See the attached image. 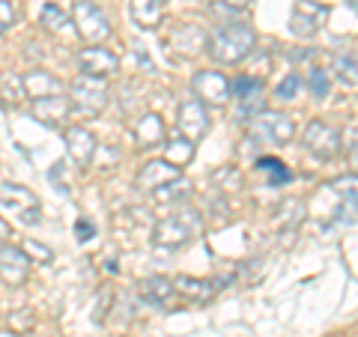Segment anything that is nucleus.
Masks as SVG:
<instances>
[{"instance_id":"nucleus-18","label":"nucleus","mask_w":358,"mask_h":337,"mask_svg":"<svg viewBox=\"0 0 358 337\" xmlns=\"http://www.w3.org/2000/svg\"><path fill=\"white\" fill-rule=\"evenodd\" d=\"M21 84H24V93L30 99H42V96H54V93H63V84L60 78L48 72V69H30L21 75Z\"/></svg>"},{"instance_id":"nucleus-1","label":"nucleus","mask_w":358,"mask_h":337,"mask_svg":"<svg viewBox=\"0 0 358 337\" xmlns=\"http://www.w3.org/2000/svg\"><path fill=\"white\" fill-rule=\"evenodd\" d=\"M257 33L245 21H221L206 36V54L221 66H236L254 51Z\"/></svg>"},{"instance_id":"nucleus-41","label":"nucleus","mask_w":358,"mask_h":337,"mask_svg":"<svg viewBox=\"0 0 358 337\" xmlns=\"http://www.w3.org/2000/svg\"><path fill=\"white\" fill-rule=\"evenodd\" d=\"M9 239H13V227H9V224L0 218V245H6Z\"/></svg>"},{"instance_id":"nucleus-39","label":"nucleus","mask_w":358,"mask_h":337,"mask_svg":"<svg viewBox=\"0 0 358 337\" xmlns=\"http://www.w3.org/2000/svg\"><path fill=\"white\" fill-rule=\"evenodd\" d=\"M254 84H260V81H257V78H251V75H239V78H233V81H230V93L239 99V96L248 93Z\"/></svg>"},{"instance_id":"nucleus-12","label":"nucleus","mask_w":358,"mask_h":337,"mask_svg":"<svg viewBox=\"0 0 358 337\" xmlns=\"http://www.w3.org/2000/svg\"><path fill=\"white\" fill-rule=\"evenodd\" d=\"M176 179H182V167H176V164L164 162V159H152L138 171L134 185H138L141 191H155V188H162L167 182H176Z\"/></svg>"},{"instance_id":"nucleus-29","label":"nucleus","mask_w":358,"mask_h":337,"mask_svg":"<svg viewBox=\"0 0 358 337\" xmlns=\"http://www.w3.org/2000/svg\"><path fill=\"white\" fill-rule=\"evenodd\" d=\"M185 191H188V182H185V179H176V182H167L162 188L150 191V194H152L155 203H176L179 197H185Z\"/></svg>"},{"instance_id":"nucleus-40","label":"nucleus","mask_w":358,"mask_h":337,"mask_svg":"<svg viewBox=\"0 0 358 337\" xmlns=\"http://www.w3.org/2000/svg\"><path fill=\"white\" fill-rule=\"evenodd\" d=\"M75 233H78V239L81 242H90L96 236V227H93V221H87V218H78L75 221Z\"/></svg>"},{"instance_id":"nucleus-8","label":"nucleus","mask_w":358,"mask_h":337,"mask_svg":"<svg viewBox=\"0 0 358 337\" xmlns=\"http://www.w3.org/2000/svg\"><path fill=\"white\" fill-rule=\"evenodd\" d=\"M192 89L194 96L200 99L203 105H227L233 93H230V78L224 72H215V69H206V72H197L194 81H192Z\"/></svg>"},{"instance_id":"nucleus-4","label":"nucleus","mask_w":358,"mask_h":337,"mask_svg":"<svg viewBox=\"0 0 358 337\" xmlns=\"http://www.w3.org/2000/svg\"><path fill=\"white\" fill-rule=\"evenodd\" d=\"M251 122V141L266 147H289L296 138V122L281 110H263Z\"/></svg>"},{"instance_id":"nucleus-36","label":"nucleus","mask_w":358,"mask_h":337,"mask_svg":"<svg viewBox=\"0 0 358 337\" xmlns=\"http://www.w3.org/2000/svg\"><path fill=\"white\" fill-rule=\"evenodd\" d=\"M331 188H338V194H341V197H352V200H358V173L334 179Z\"/></svg>"},{"instance_id":"nucleus-43","label":"nucleus","mask_w":358,"mask_h":337,"mask_svg":"<svg viewBox=\"0 0 358 337\" xmlns=\"http://www.w3.org/2000/svg\"><path fill=\"white\" fill-rule=\"evenodd\" d=\"M215 3H227V6H236V9H245L248 0H215Z\"/></svg>"},{"instance_id":"nucleus-2","label":"nucleus","mask_w":358,"mask_h":337,"mask_svg":"<svg viewBox=\"0 0 358 337\" xmlns=\"http://www.w3.org/2000/svg\"><path fill=\"white\" fill-rule=\"evenodd\" d=\"M200 233H203V215H200L197 209H192V206H182L176 215H167L162 221H155L152 242L159 245V248L173 251V248L188 245L192 239H197Z\"/></svg>"},{"instance_id":"nucleus-22","label":"nucleus","mask_w":358,"mask_h":337,"mask_svg":"<svg viewBox=\"0 0 358 337\" xmlns=\"http://www.w3.org/2000/svg\"><path fill=\"white\" fill-rule=\"evenodd\" d=\"M162 147H164V162H171L176 167H185L194 159V141H188L185 134H176V138L164 141Z\"/></svg>"},{"instance_id":"nucleus-20","label":"nucleus","mask_w":358,"mask_h":337,"mask_svg":"<svg viewBox=\"0 0 358 337\" xmlns=\"http://www.w3.org/2000/svg\"><path fill=\"white\" fill-rule=\"evenodd\" d=\"M171 45L176 48V54H182V57H197V54L206 48V33L197 24H179L171 36Z\"/></svg>"},{"instance_id":"nucleus-13","label":"nucleus","mask_w":358,"mask_h":337,"mask_svg":"<svg viewBox=\"0 0 358 337\" xmlns=\"http://www.w3.org/2000/svg\"><path fill=\"white\" fill-rule=\"evenodd\" d=\"M78 69H81L84 75L110 78V75L120 72V57L114 51L93 45V48H81V54H78Z\"/></svg>"},{"instance_id":"nucleus-14","label":"nucleus","mask_w":358,"mask_h":337,"mask_svg":"<svg viewBox=\"0 0 358 337\" xmlns=\"http://www.w3.org/2000/svg\"><path fill=\"white\" fill-rule=\"evenodd\" d=\"M63 138H66V150H69L72 162L78 167H90V164H93L96 150H99L93 131L84 129V126H69V129L63 131Z\"/></svg>"},{"instance_id":"nucleus-35","label":"nucleus","mask_w":358,"mask_h":337,"mask_svg":"<svg viewBox=\"0 0 358 337\" xmlns=\"http://www.w3.org/2000/svg\"><path fill=\"white\" fill-rule=\"evenodd\" d=\"M110 305H114V289L102 287V293H99V299H96V313H93V320H96V322H105V313H110Z\"/></svg>"},{"instance_id":"nucleus-7","label":"nucleus","mask_w":358,"mask_h":337,"mask_svg":"<svg viewBox=\"0 0 358 337\" xmlns=\"http://www.w3.org/2000/svg\"><path fill=\"white\" fill-rule=\"evenodd\" d=\"M0 206L9 209L21 224H27V227L39 224V212H42L39 197L33 194L27 185H18V182H0Z\"/></svg>"},{"instance_id":"nucleus-33","label":"nucleus","mask_w":358,"mask_h":337,"mask_svg":"<svg viewBox=\"0 0 358 337\" xmlns=\"http://www.w3.org/2000/svg\"><path fill=\"white\" fill-rule=\"evenodd\" d=\"M299 89H301V78H299V72H289L284 81L275 87V96H278V99H284V102H289V99H296V96H299Z\"/></svg>"},{"instance_id":"nucleus-34","label":"nucleus","mask_w":358,"mask_h":337,"mask_svg":"<svg viewBox=\"0 0 358 337\" xmlns=\"http://www.w3.org/2000/svg\"><path fill=\"white\" fill-rule=\"evenodd\" d=\"M33 325H36V320H33V310L30 308H21V310H15L13 317H9V329H13L15 334H27Z\"/></svg>"},{"instance_id":"nucleus-37","label":"nucleus","mask_w":358,"mask_h":337,"mask_svg":"<svg viewBox=\"0 0 358 337\" xmlns=\"http://www.w3.org/2000/svg\"><path fill=\"white\" fill-rule=\"evenodd\" d=\"M18 21V13H15V6H13V0H0V36L13 27Z\"/></svg>"},{"instance_id":"nucleus-3","label":"nucleus","mask_w":358,"mask_h":337,"mask_svg":"<svg viewBox=\"0 0 358 337\" xmlns=\"http://www.w3.org/2000/svg\"><path fill=\"white\" fill-rule=\"evenodd\" d=\"M108 99H110V89H108L105 78L81 72L69 84V105L75 114H81V117H90V120L99 117L108 108Z\"/></svg>"},{"instance_id":"nucleus-11","label":"nucleus","mask_w":358,"mask_h":337,"mask_svg":"<svg viewBox=\"0 0 358 337\" xmlns=\"http://www.w3.org/2000/svg\"><path fill=\"white\" fill-rule=\"evenodd\" d=\"M30 278V257L15 245H0V280L6 287H24Z\"/></svg>"},{"instance_id":"nucleus-9","label":"nucleus","mask_w":358,"mask_h":337,"mask_svg":"<svg viewBox=\"0 0 358 337\" xmlns=\"http://www.w3.org/2000/svg\"><path fill=\"white\" fill-rule=\"evenodd\" d=\"M176 129H179V134H185L188 141H200L209 131V110H206V105L200 102L197 96L185 99V102L179 105V110H176Z\"/></svg>"},{"instance_id":"nucleus-10","label":"nucleus","mask_w":358,"mask_h":337,"mask_svg":"<svg viewBox=\"0 0 358 337\" xmlns=\"http://www.w3.org/2000/svg\"><path fill=\"white\" fill-rule=\"evenodd\" d=\"M326 18H329V6L317 3V0H299L296 13L289 18V30H293L299 39H310L326 24Z\"/></svg>"},{"instance_id":"nucleus-24","label":"nucleus","mask_w":358,"mask_h":337,"mask_svg":"<svg viewBox=\"0 0 358 337\" xmlns=\"http://www.w3.org/2000/svg\"><path fill=\"white\" fill-rule=\"evenodd\" d=\"M266 110V99H263V84H254L248 93L239 96V105H236V114L239 120H254L257 114Z\"/></svg>"},{"instance_id":"nucleus-28","label":"nucleus","mask_w":358,"mask_h":337,"mask_svg":"<svg viewBox=\"0 0 358 337\" xmlns=\"http://www.w3.org/2000/svg\"><path fill=\"white\" fill-rule=\"evenodd\" d=\"M257 171L268 173V182L272 185H287L289 179H293V173L287 171V164L278 162V159H257Z\"/></svg>"},{"instance_id":"nucleus-19","label":"nucleus","mask_w":358,"mask_h":337,"mask_svg":"<svg viewBox=\"0 0 358 337\" xmlns=\"http://www.w3.org/2000/svg\"><path fill=\"white\" fill-rule=\"evenodd\" d=\"M129 15L141 30H159L164 18V0H129Z\"/></svg>"},{"instance_id":"nucleus-30","label":"nucleus","mask_w":358,"mask_h":337,"mask_svg":"<svg viewBox=\"0 0 358 337\" xmlns=\"http://www.w3.org/2000/svg\"><path fill=\"white\" fill-rule=\"evenodd\" d=\"M329 69H320V66H313V69L308 72V89H310V96L313 99H326L329 96Z\"/></svg>"},{"instance_id":"nucleus-23","label":"nucleus","mask_w":358,"mask_h":337,"mask_svg":"<svg viewBox=\"0 0 358 337\" xmlns=\"http://www.w3.org/2000/svg\"><path fill=\"white\" fill-rule=\"evenodd\" d=\"M301 221H305V203H301V200L289 197V200H284V203L278 206L275 224H278L281 230H296Z\"/></svg>"},{"instance_id":"nucleus-21","label":"nucleus","mask_w":358,"mask_h":337,"mask_svg":"<svg viewBox=\"0 0 358 337\" xmlns=\"http://www.w3.org/2000/svg\"><path fill=\"white\" fill-rule=\"evenodd\" d=\"M141 296L147 299L150 305H159V308H164L167 301H171V299L176 296L173 280H171V278H164V275L143 278V280H141Z\"/></svg>"},{"instance_id":"nucleus-38","label":"nucleus","mask_w":358,"mask_h":337,"mask_svg":"<svg viewBox=\"0 0 358 337\" xmlns=\"http://www.w3.org/2000/svg\"><path fill=\"white\" fill-rule=\"evenodd\" d=\"M358 218V200H352V197H343V203H341V209H338V221L343 224H352Z\"/></svg>"},{"instance_id":"nucleus-42","label":"nucleus","mask_w":358,"mask_h":337,"mask_svg":"<svg viewBox=\"0 0 358 337\" xmlns=\"http://www.w3.org/2000/svg\"><path fill=\"white\" fill-rule=\"evenodd\" d=\"M350 164H352V173H358V143H350Z\"/></svg>"},{"instance_id":"nucleus-5","label":"nucleus","mask_w":358,"mask_h":337,"mask_svg":"<svg viewBox=\"0 0 358 337\" xmlns=\"http://www.w3.org/2000/svg\"><path fill=\"white\" fill-rule=\"evenodd\" d=\"M72 24H75L78 36L90 45H99L110 36V18L93 3V0H75L72 3Z\"/></svg>"},{"instance_id":"nucleus-16","label":"nucleus","mask_w":358,"mask_h":337,"mask_svg":"<svg viewBox=\"0 0 358 337\" xmlns=\"http://www.w3.org/2000/svg\"><path fill=\"white\" fill-rule=\"evenodd\" d=\"M131 138L141 150H152V147H162L167 141V129H164V120L159 114H143L138 117V122L131 126Z\"/></svg>"},{"instance_id":"nucleus-31","label":"nucleus","mask_w":358,"mask_h":337,"mask_svg":"<svg viewBox=\"0 0 358 337\" xmlns=\"http://www.w3.org/2000/svg\"><path fill=\"white\" fill-rule=\"evenodd\" d=\"M21 251H24V254L30 257V263H33V260H36V263H42V266L54 263V251L48 248V245L36 242V239H24V242H21Z\"/></svg>"},{"instance_id":"nucleus-6","label":"nucleus","mask_w":358,"mask_h":337,"mask_svg":"<svg viewBox=\"0 0 358 337\" xmlns=\"http://www.w3.org/2000/svg\"><path fill=\"white\" fill-rule=\"evenodd\" d=\"M301 143H305V150L313 155V159L320 162H331L341 155V147H343V138L341 131L329 126V122L322 120H310L305 126V134H301Z\"/></svg>"},{"instance_id":"nucleus-15","label":"nucleus","mask_w":358,"mask_h":337,"mask_svg":"<svg viewBox=\"0 0 358 337\" xmlns=\"http://www.w3.org/2000/svg\"><path fill=\"white\" fill-rule=\"evenodd\" d=\"M69 96L63 93H54V96H42V99H33V117H36L42 126H51V129H60L66 117H69Z\"/></svg>"},{"instance_id":"nucleus-17","label":"nucleus","mask_w":358,"mask_h":337,"mask_svg":"<svg viewBox=\"0 0 358 337\" xmlns=\"http://www.w3.org/2000/svg\"><path fill=\"white\" fill-rule=\"evenodd\" d=\"M173 289H176V296L194 301V305H206V301H212L218 293L215 280H203V278H192V275L173 278Z\"/></svg>"},{"instance_id":"nucleus-26","label":"nucleus","mask_w":358,"mask_h":337,"mask_svg":"<svg viewBox=\"0 0 358 337\" xmlns=\"http://www.w3.org/2000/svg\"><path fill=\"white\" fill-rule=\"evenodd\" d=\"M39 24H42L45 30H51V33H69L72 21L66 18V13H63L57 3H45L42 13H39Z\"/></svg>"},{"instance_id":"nucleus-32","label":"nucleus","mask_w":358,"mask_h":337,"mask_svg":"<svg viewBox=\"0 0 358 337\" xmlns=\"http://www.w3.org/2000/svg\"><path fill=\"white\" fill-rule=\"evenodd\" d=\"M215 182L224 191H242L245 179H242V173L236 171V167H221V171H215Z\"/></svg>"},{"instance_id":"nucleus-25","label":"nucleus","mask_w":358,"mask_h":337,"mask_svg":"<svg viewBox=\"0 0 358 337\" xmlns=\"http://www.w3.org/2000/svg\"><path fill=\"white\" fill-rule=\"evenodd\" d=\"M334 72L346 87H358V57L350 51H338L334 54Z\"/></svg>"},{"instance_id":"nucleus-44","label":"nucleus","mask_w":358,"mask_h":337,"mask_svg":"<svg viewBox=\"0 0 358 337\" xmlns=\"http://www.w3.org/2000/svg\"><path fill=\"white\" fill-rule=\"evenodd\" d=\"M350 3H352V6H355V9H358V0H350Z\"/></svg>"},{"instance_id":"nucleus-27","label":"nucleus","mask_w":358,"mask_h":337,"mask_svg":"<svg viewBox=\"0 0 358 337\" xmlns=\"http://www.w3.org/2000/svg\"><path fill=\"white\" fill-rule=\"evenodd\" d=\"M24 84H21V75H13V72H3L0 75V99L6 105H18L24 99Z\"/></svg>"}]
</instances>
